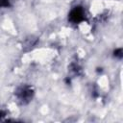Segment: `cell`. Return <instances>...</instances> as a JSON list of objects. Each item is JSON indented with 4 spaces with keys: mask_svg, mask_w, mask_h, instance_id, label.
<instances>
[{
    "mask_svg": "<svg viewBox=\"0 0 123 123\" xmlns=\"http://www.w3.org/2000/svg\"><path fill=\"white\" fill-rule=\"evenodd\" d=\"M12 5V0H0V9L9 8Z\"/></svg>",
    "mask_w": 123,
    "mask_h": 123,
    "instance_id": "4",
    "label": "cell"
},
{
    "mask_svg": "<svg viewBox=\"0 0 123 123\" xmlns=\"http://www.w3.org/2000/svg\"><path fill=\"white\" fill-rule=\"evenodd\" d=\"M70 68H71V71H72L75 75H76V74H79V72L81 71V67H80V65H79L78 63H76V62L71 63Z\"/></svg>",
    "mask_w": 123,
    "mask_h": 123,
    "instance_id": "3",
    "label": "cell"
},
{
    "mask_svg": "<svg viewBox=\"0 0 123 123\" xmlns=\"http://www.w3.org/2000/svg\"><path fill=\"white\" fill-rule=\"evenodd\" d=\"M35 94L34 87L30 85H21L14 91V96L17 102L21 105H26L32 101Z\"/></svg>",
    "mask_w": 123,
    "mask_h": 123,
    "instance_id": "1",
    "label": "cell"
},
{
    "mask_svg": "<svg viewBox=\"0 0 123 123\" xmlns=\"http://www.w3.org/2000/svg\"><path fill=\"white\" fill-rule=\"evenodd\" d=\"M114 56L118 59H121L122 56H123V52H122V48H118V49H115L114 51Z\"/></svg>",
    "mask_w": 123,
    "mask_h": 123,
    "instance_id": "5",
    "label": "cell"
},
{
    "mask_svg": "<svg viewBox=\"0 0 123 123\" xmlns=\"http://www.w3.org/2000/svg\"><path fill=\"white\" fill-rule=\"evenodd\" d=\"M86 20V12L83 6L77 5L73 7L68 12V21L72 24H80Z\"/></svg>",
    "mask_w": 123,
    "mask_h": 123,
    "instance_id": "2",
    "label": "cell"
}]
</instances>
